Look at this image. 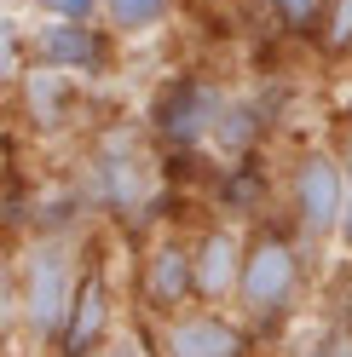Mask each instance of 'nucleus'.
<instances>
[{"mask_svg": "<svg viewBox=\"0 0 352 357\" xmlns=\"http://www.w3.org/2000/svg\"><path fill=\"white\" fill-rule=\"evenodd\" d=\"M12 271H17V305H24V340L35 351H52L81 282V242L64 231H35Z\"/></svg>", "mask_w": 352, "mask_h": 357, "instance_id": "obj_1", "label": "nucleus"}, {"mask_svg": "<svg viewBox=\"0 0 352 357\" xmlns=\"http://www.w3.org/2000/svg\"><path fill=\"white\" fill-rule=\"evenodd\" d=\"M300 288H306V254H300V236L272 231V225L249 231L243 277H237V300H231L237 317H243L254 334H272L277 323H289V311L300 305Z\"/></svg>", "mask_w": 352, "mask_h": 357, "instance_id": "obj_2", "label": "nucleus"}, {"mask_svg": "<svg viewBox=\"0 0 352 357\" xmlns=\"http://www.w3.org/2000/svg\"><path fill=\"white\" fill-rule=\"evenodd\" d=\"M81 202L87 213H104V219H139L156 202V167L139 144V132H122V127H104L81 155Z\"/></svg>", "mask_w": 352, "mask_h": 357, "instance_id": "obj_3", "label": "nucleus"}, {"mask_svg": "<svg viewBox=\"0 0 352 357\" xmlns=\"http://www.w3.org/2000/svg\"><path fill=\"white\" fill-rule=\"evenodd\" d=\"M226 98H231V86H219L214 75L179 70V75L156 81V93H150V104H145V132L162 150H173V155H196V150H208Z\"/></svg>", "mask_w": 352, "mask_h": 357, "instance_id": "obj_4", "label": "nucleus"}, {"mask_svg": "<svg viewBox=\"0 0 352 357\" xmlns=\"http://www.w3.org/2000/svg\"><path fill=\"white\" fill-rule=\"evenodd\" d=\"M283 196H289V219H295V236L306 242V248L341 242L346 162H341L335 144H306V150H295L289 178H283Z\"/></svg>", "mask_w": 352, "mask_h": 357, "instance_id": "obj_5", "label": "nucleus"}, {"mask_svg": "<svg viewBox=\"0 0 352 357\" xmlns=\"http://www.w3.org/2000/svg\"><path fill=\"white\" fill-rule=\"evenodd\" d=\"M122 40L104 29V17H35L29 24V63L81 75L87 86L116 75Z\"/></svg>", "mask_w": 352, "mask_h": 357, "instance_id": "obj_6", "label": "nucleus"}, {"mask_svg": "<svg viewBox=\"0 0 352 357\" xmlns=\"http://www.w3.org/2000/svg\"><path fill=\"white\" fill-rule=\"evenodd\" d=\"M6 104H12V121L24 132H35V139H64L87 116V81L64 75V70H47V63H29Z\"/></svg>", "mask_w": 352, "mask_h": 357, "instance_id": "obj_7", "label": "nucleus"}, {"mask_svg": "<svg viewBox=\"0 0 352 357\" xmlns=\"http://www.w3.org/2000/svg\"><path fill=\"white\" fill-rule=\"evenodd\" d=\"M133 300L150 323L173 317V311L196 305V265H191V236L179 231H162L145 242L139 254V271H133Z\"/></svg>", "mask_w": 352, "mask_h": 357, "instance_id": "obj_8", "label": "nucleus"}, {"mask_svg": "<svg viewBox=\"0 0 352 357\" xmlns=\"http://www.w3.org/2000/svg\"><path fill=\"white\" fill-rule=\"evenodd\" d=\"M156 357H254V328L226 305H185L156 323Z\"/></svg>", "mask_w": 352, "mask_h": 357, "instance_id": "obj_9", "label": "nucleus"}, {"mask_svg": "<svg viewBox=\"0 0 352 357\" xmlns=\"http://www.w3.org/2000/svg\"><path fill=\"white\" fill-rule=\"evenodd\" d=\"M116 317H122V305H116V282H110L104 259H81V282H75V300L58 328L52 357H87L93 346H104L116 334Z\"/></svg>", "mask_w": 352, "mask_h": 357, "instance_id": "obj_10", "label": "nucleus"}, {"mask_svg": "<svg viewBox=\"0 0 352 357\" xmlns=\"http://www.w3.org/2000/svg\"><path fill=\"white\" fill-rule=\"evenodd\" d=\"M243 248L249 236L237 225H203L191 236V265H196V305H231L237 277H243Z\"/></svg>", "mask_w": 352, "mask_h": 357, "instance_id": "obj_11", "label": "nucleus"}, {"mask_svg": "<svg viewBox=\"0 0 352 357\" xmlns=\"http://www.w3.org/2000/svg\"><path fill=\"white\" fill-rule=\"evenodd\" d=\"M260 139H266V104L260 98H226V109H219V121H214V139L208 150L214 155H226V162H243V155L260 150Z\"/></svg>", "mask_w": 352, "mask_h": 357, "instance_id": "obj_12", "label": "nucleus"}, {"mask_svg": "<svg viewBox=\"0 0 352 357\" xmlns=\"http://www.w3.org/2000/svg\"><path fill=\"white\" fill-rule=\"evenodd\" d=\"M179 12H185V0H104V12H98V17H104V29L127 47V40L162 35Z\"/></svg>", "mask_w": 352, "mask_h": 357, "instance_id": "obj_13", "label": "nucleus"}, {"mask_svg": "<svg viewBox=\"0 0 352 357\" xmlns=\"http://www.w3.org/2000/svg\"><path fill=\"white\" fill-rule=\"evenodd\" d=\"M329 6H335V0H260L266 24L277 29V40H289V47H318L323 24H329Z\"/></svg>", "mask_w": 352, "mask_h": 357, "instance_id": "obj_14", "label": "nucleus"}, {"mask_svg": "<svg viewBox=\"0 0 352 357\" xmlns=\"http://www.w3.org/2000/svg\"><path fill=\"white\" fill-rule=\"evenodd\" d=\"M29 70V24L12 12H0V98L17 93V81Z\"/></svg>", "mask_w": 352, "mask_h": 357, "instance_id": "obj_15", "label": "nucleus"}, {"mask_svg": "<svg viewBox=\"0 0 352 357\" xmlns=\"http://www.w3.org/2000/svg\"><path fill=\"white\" fill-rule=\"evenodd\" d=\"M318 52H323L329 63H346V58H352V0H335V6H329V24H323Z\"/></svg>", "mask_w": 352, "mask_h": 357, "instance_id": "obj_16", "label": "nucleus"}, {"mask_svg": "<svg viewBox=\"0 0 352 357\" xmlns=\"http://www.w3.org/2000/svg\"><path fill=\"white\" fill-rule=\"evenodd\" d=\"M24 334V305H17V271L0 265V351Z\"/></svg>", "mask_w": 352, "mask_h": 357, "instance_id": "obj_17", "label": "nucleus"}, {"mask_svg": "<svg viewBox=\"0 0 352 357\" xmlns=\"http://www.w3.org/2000/svg\"><path fill=\"white\" fill-rule=\"evenodd\" d=\"M35 17H98L104 0H29Z\"/></svg>", "mask_w": 352, "mask_h": 357, "instance_id": "obj_18", "label": "nucleus"}, {"mask_svg": "<svg viewBox=\"0 0 352 357\" xmlns=\"http://www.w3.org/2000/svg\"><path fill=\"white\" fill-rule=\"evenodd\" d=\"M306 357H352V323H329L312 346H306Z\"/></svg>", "mask_w": 352, "mask_h": 357, "instance_id": "obj_19", "label": "nucleus"}, {"mask_svg": "<svg viewBox=\"0 0 352 357\" xmlns=\"http://www.w3.org/2000/svg\"><path fill=\"white\" fill-rule=\"evenodd\" d=\"M87 357H156V346H145L139 334H127V328H116V334H110L104 346H93Z\"/></svg>", "mask_w": 352, "mask_h": 357, "instance_id": "obj_20", "label": "nucleus"}, {"mask_svg": "<svg viewBox=\"0 0 352 357\" xmlns=\"http://www.w3.org/2000/svg\"><path fill=\"white\" fill-rule=\"evenodd\" d=\"M341 162H346V213H341V248H352V139L341 144Z\"/></svg>", "mask_w": 352, "mask_h": 357, "instance_id": "obj_21", "label": "nucleus"}, {"mask_svg": "<svg viewBox=\"0 0 352 357\" xmlns=\"http://www.w3.org/2000/svg\"><path fill=\"white\" fill-rule=\"evenodd\" d=\"M6 144H12V104L0 98V162H6Z\"/></svg>", "mask_w": 352, "mask_h": 357, "instance_id": "obj_22", "label": "nucleus"}]
</instances>
